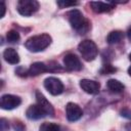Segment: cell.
Wrapping results in <instances>:
<instances>
[{"label": "cell", "instance_id": "cell-18", "mask_svg": "<svg viewBox=\"0 0 131 131\" xmlns=\"http://www.w3.org/2000/svg\"><path fill=\"white\" fill-rule=\"evenodd\" d=\"M6 39L10 43H15L19 40V34H18V32L14 31V30H10L6 34Z\"/></svg>", "mask_w": 131, "mask_h": 131}, {"label": "cell", "instance_id": "cell-20", "mask_svg": "<svg viewBox=\"0 0 131 131\" xmlns=\"http://www.w3.org/2000/svg\"><path fill=\"white\" fill-rule=\"evenodd\" d=\"M56 3L60 8H64V7H68V6H74V5L78 4L77 2H74V1H57Z\"/></svg>", "mask_w": 131, "mask_h": 131}, {"label": "cell", "instance_id": "cell-17", "mask_svg": "<svg viewBox=\"0 0 131 131\" xmlns=\"http://www.w3.org/2000/svg\"><path fill=\"white\" fill-rule=\"evenodd\" d=\"M39 131H61V129H60V126L57 124L46 122L40 126Z\"/></svg>", "mask_w": 131, "mask_h": 131}, {"label": "cell", "instance_id": "cell-14", "mask_svg": "<svg viewBox=\"0 0 131 131\" xmlns=\"http://www.w3.org/2000/svg\"><path fill=\"white\" fill-rule=\"evenodd\" d=\"M3 57L5 61L11 64H16L19 61V56L18 53L13 49V48H6L3 52Z\"/></svg>", "mask_w": 131, "mask_h": 131}, {"label": "cell", "instance_id": "cell-8", "mask_svg": "<svg viewBox=\"0 0 131 131\" xmlns=\"http://www.w3.org/2000/svg\"><path fill=\"white\" fill-rule=\"evenodd\" d=\"M66 115H67V119L70 122H75L78 121L83 116V111L78 104L74 102H69L66 106Z\"/></svg>", "mask_w": 131, "mask_h": 131}, {"label": "cell", "instance_id": "cell-16", "mask_svg": "<svg viewBox=\"0 0 131 131\" xmlns=\"http://www.w3.org/2000/svg\"><path fill=\"white\" fill-rule=\"evenodd\" d=\"M123 37H124V35L121 31H113L107 35L106 41L108 44H117L122 41Z\"/></svg>", "mask_w": 131, "mask_h": 131}, {"label": "cell", "instance_id": "cell-9", "mask_svg": "<svg viewBox=\"0 0 131 131\" xmlns=\"http://www.w3.org/2000/svg\"><path fill=\"white\" fill-rule=\"evenodd\" d=\"M80 87L88 94H97L100 89V84L94 80L82 79L80 81Z\"/></svg>", "mask_w": 131, "mask_h": 131}, {"label": "cell", "instance_id": "cell-1", "mask_svg": "<svg viewBox=\"0 0 131 131\" xmlns=\"http://www.w3.org/2000/svg\"><path fill=\"white\" fill-rule=\"evenodd\" d=\"M51 43V37L48 34H40L30 37L26 43V48L31 52H40L47 48Z\"/></svg>", "mask_w": 131, "mask_h": 131}, {"label": "cell", "instance_id": "cell-4", "mask_svg": "<svg viewBox=\"0 0 131 131\" xmlns=\"http://www.w3.org/2000/svg\"><path fill=\"white\" fill-rule=\"evenodd\" d=\"M17 11L24 16H30L39 9V3L35 0H20L17 2Z\"/></svg>", "mask_w": 131, "mask_h": 131}, {"label": "cell", "instance_id": "cell-11", "mask_svg": "<svg viewBox=\"0 0 131 131\" xmlns=\"http://www.w3.org/2000/svg\"><path fill=\"white\" fill-rule=\"evenodd\" d=\"M36 99H37V103L44 110V112L46 113L47 116L54 115V110H53L52 104L45 98V96L41 92H39V91L36 92Z\"/></svg>", "mask_w": 131, "mask_h": 131}, {"label": "cell", "instance_id": "cell-24", "mask_svg": "<svg viewBox=\"0 0 131 131\" xmlns=\"http://www.w3.org/2000/svg\"><path fill=\"white\" fill-rule=\"evenodd\" d=\"M128 74L131 76V66H130V67H129V69H128Z\"/></svg>", "mask_w": 131, "mask_h": 131}, {"label": "cell", "instance_id": "cell-19", "mask_svg": "<svg viewBox=\"0 0 131 131\" xmlns=\"http://www.w3.org/2000/svg\"><path fill=\"white\" fill-rule=\"evenodd\" d=\"M100 72H101V74H103V75L112 74V73L116 72V68H113L111 64H105V66H103V68L100 70Z\"/></svg>", "mask_w": 131, "mask_h": 131}, {"label": "cell", "instance_id": "cell-13", "mask_svg": "<svg viewBox=\"0 0 131 131\" xmlns=\"http://www.w3.org/2000/svg\"><path fill=\"white\" fill-rule=\"evenodd\" d=\"M51 71L50 67L46 66L44 62H41V61H37V62H34L31 64V67L29 68L28 70V75L29 76H38L42 73H45V72H49Z\"/></svg>", "mask_w": 131, "mask_h": 131}, {"label": "cell", "instance_id": "cell-3", "mask_svg": "<svg viewBox=\"0 0 131 131\" xmlns=\"http://www.w3.org/2000/svg\"><path fill=\"white\" fill-rule=\"evenodd\" d=\"M78 50L86 61H91L95 59L98 54V48L96 44L91 40H83L79 44Z\"/></svg>", "mask_w": 131, "mask_h": 131}, {"label": "cell", "instance_id": "cell-7", "mask_svg": "<svg viewBox=\"0 0 131 131\" xmlns=\"http://www.w3.org/2000/svg\"><path fill=\"white\" fill-rule=\"evenodd\" d=\"M21 100L18 96L12 94H4L0 99V106L3 110H13L20 104Z\"/></svg>", "mask_w": 131, "mask_h": 131}, {"label": "cell", "instance_id": "cell-6", "mask_svg": "<svg viewBox=\"0 0 131 131\" xmlns=\"http://www.w3.org/2000/svg\"><path fill=\"white\" fill-rule=\"evenodd\" d=\"M63 66L70 72H77L82 70V63L79 57L73 53H68L63 57Z\"/></svg>", "mask_w": 131, "mask_h": 131}, {"label": "cell", "instance_id": "cell-15", "mask_svg": "<svg viewBox=\"0 0 131 131\" xmlns=\"http://www.w3.org/2000/svg\"><path fill=\"white\" fill-rule=\"evenodd\" d=\"M106 86H107L108 90H111L114 93H121L125 88V86L120 81H118L116 79H110L106 83Z\"/></svg>", "mask_w": 131, "mask_h": 131}, {"label": "cell", "instance_id": "cell-21", "mask_svg": "<svg viewBox=\"0 0 131 131\" xmlns=\"http://www.w3.org/2000/svg\"><path fill=\"white\" fill-rule=\"evenodd\" d=\"M0 125H1V131H6L8 129V123L5 119L0 120Z\"/></svg>", "mask_w": 131, "mask_h": 131}, {"label": "cell", "instance_id": "cell-10", "mask_svg": "<svg viewBox=\"0 0 131 131\" xmlns=\"http://www.w3.org/2000/svg\"><path fill=\"white\" fill-rule=\"evenodd\" d=\"M26 115L30 120H39V119L47 116L46 113L44 112V110L38 103L30 105L26 112Z\"/></svg>", "mask_w": 131, "mask_h": 131}, {"label": "cell", "instance_id": "cell-22", "mask_svg": "<svg viewBox=\"0 0 131 131\" xmlns=\"http://www.w3.org/2000/svg\"><path fill=\"white\" fill-rule=\"evenodd\" d=\"M0 5H1V8H2V14H1V16H0V17H3V16H4V14H5V8H6V7H5V3L2 1Z\"/></svg>", "mask_w": 131, "mask_h": 131}, {"label": "cell", "instance_id": "cell-25", "mask_svg": "<svg viewBox=\"0 0 131 131\" xmlns=\"http://www.w3.org/2000/svg\"><path fill=\"white\" fill-rule=\"evenodd\" d=\"M129 59H130V60H131V53H130V54H129Z\"/></svg>", "mask_w": 131, "mask_h": 131}, {"label": "cell", "instance_id": "cell-2", "mask_svg": "<svg viewBox=\"0 0 131 131\" xmlns=\"http://www.w3.org/2000/svg\"><path fill=\"white\" fill-rule=\"evenodd\" d=\"M68 17L71 26L80 34H85L90 29L89 21L84 17L82 12L78 9H73L68 12Z\"/></svg>", "mask_w": 131, "mask_h": 131}, {"label": "cell", "instance_id": "cell-23", "mask_svg": "<svg viewBox=\"0 0 131 131\" xmlns=\"http://www.w3.org/2000/svg\"><path fill=\"white\" fill-rule=\"evenodd\" d=\"M127 36H128L129 40L131 41V28H129V30H128V32H127Z\"/></svg>", "mask_w": 131, "mask_h": 131}, {"label": "cell", "instance_id": "cell-5", "mask_svg": "<svg viewBox=\"0 0 131 131\" xmlns=\"http://www.w3.org/2000/svg\"><path fill=\"white\" fill-rule=\"evenodd\" d=\"M44 87L52 95H59L63 91L62 82L55 77H48L44 80Z\"/></svg>", "mask_w": 131, "mask_h": 131}, {"label": "cell", "instance_id": "cell-12", "mask_svg": "<svg viewBox=\"0 0 131 131\" xmlns=\"http://www.w3.org/2000/svg\"><path fill=\"white\" fill-rule=\"evenodd\" d=\"M90 6L92 10L96 13H101V12H106L112 10L115 7L114 2H102V1H92L90 2Z\"/></svg>", "mask_w": 131, "mask_h": 131}]
</instances>
